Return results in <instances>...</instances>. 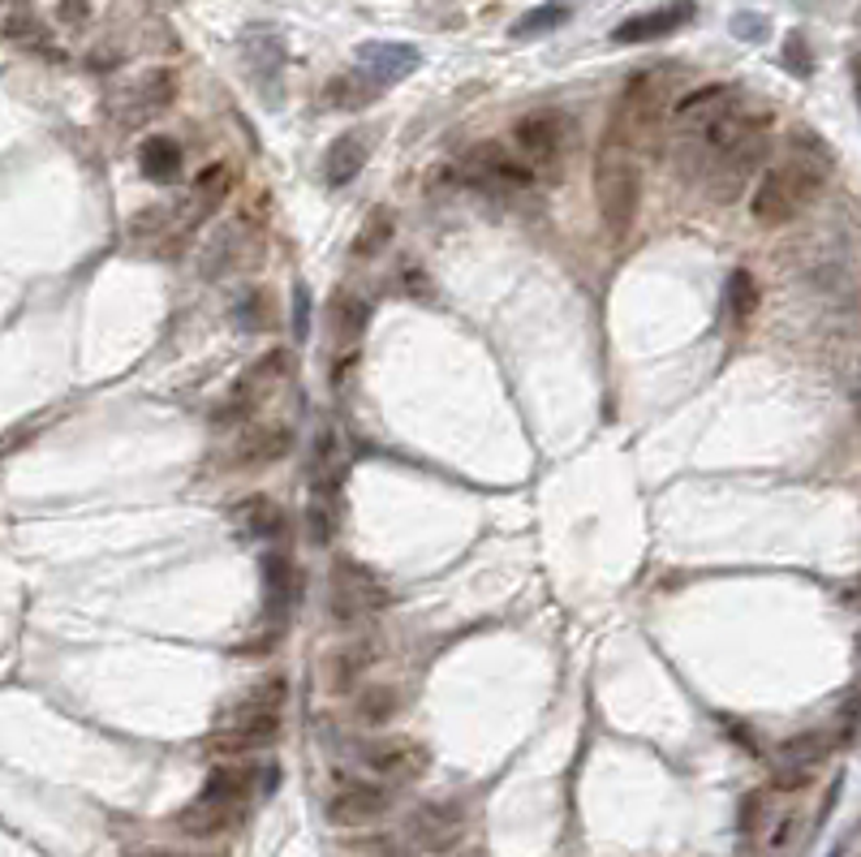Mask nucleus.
Instances as JSON below:
<instances>
[{
  "instance_id": "42",
  "label": "nucleus",
  "mask_w": 861,
  "mask_h": 857,
  "mask_svg": "<svg viewBox=\"0 0 861 857\" xmlns=\"http://www.w3.org/2000/svg\"><path fill=\"white\" fill-rule=\"evenodd\" d=\"M845 600H849V607H858V612H861V582L853 586V591H849V595H845Z\"/></svg>"
},
{
  "instance_id": "16",
  "label": "nucleus",
  "mask_w": 861,
  "mask_h": 857,
  "mask_svg": "<svg viewBox=\"0 0 861 857\" xmlns=\"http://www.w3.org/2000/svg\"><path fill=\"white\" fill-rule=\"evenodd\" d=\"M461 827H465V814H461L456 802H431V806H422L406 823L413 849H449L461 836Z\"/></svg>"
},
{
  "instance_id": "23",
  "label": "nucleus",
  "mask_w": 861,
  "mask_h": 857,
  "mask_svg": "<svg viewBox=\"0 0 861 857\" xmlns=\"http://www.w3.org/2000/svg\"><path fill=\"white\" fill-rule=\"evenodd\" d=\"M393 233H397V211L393 207H375L366 220H362V229L354 233V254L357 263H371V259H379V254L393 246Z\"/></svg>"
},
{
  "instance_id": "5",
  "label": "nucleus",
  "mask_w": 861,
  "mask_h": 857,
  "mask_svg": "<svg viewBox=\"0 0 861 857\" xmlns=\"http://www.w3.org/2000/svg\"><path fill=\"white\" fill-rule=\"evenodd\" d=\"M289 371H294V353L289 350H267L258 362H254L251 371L229 388V397L216 405V422L220 427H229V422H242V418H251L254 409H258V402L276 388V384H285L289 380Z\"/></svg>"
},
{
  "instance_id": "36",
  "label": "nucleus",
  "mask_w": 861,
  "mask_h": 857,
  "mask_svg": "<svg viewBox=\"0 0 861 857\" xmlns=\"http://www.w3.org/2000/svg\"><path fill=\"white\" fill-rule=\"evenodd\" d=\"M60 18L69 26H87L91 22V0H60Z\"/></svg>"
},
{
  "instance_id": "20",
  "label": "nucleus",
  "mask_w": 861,
  "mask_h": 857,
  "mask_svg": "<svg viewBox=\"0 0 861 857\" xmlns=\"http://www.w3.org/2000/svg\"><path fill=\"white\" fill-rule=\"evenodd\" d=\"M366 155H371V143H366V134L362 130H350V134H341L328 155H323V182L332 186V190H341V186H350L357 173H362V164H366Z\"/></svg>"
},
{
  "instance_id": "19",
  "label": "nucleus",
  "mask_w": 861,
  "mask_h": 857,
  "mask_svg": "<svg viewBox=\"0 0 861 857\" xmlns=\"http://www.w3.org/2000/svg\"><path fill=\"white\" fill-rule=\"evenodd\" d=\"M375 656H379V647L375 642H345V647H336L332 656H328V663H323V677H328V690L332 694H345V690H354L357 681L366 677V668L375 663Z\"/></svg>"
},
{
  "instance_id": "37",
  "label": "nucleus",
  "mask_w": 861,
  "mask_h": 857,
  "mask_svg": "<svg viewBox=\"0 0 861 857\" xmlns=\"http://www.w3.org/2000/svg\"><path fill=\"white\" fill-rule=\"evenodd\" d=\"M784 61H788V69L797 65V74H810V56H806V40H802V35H793V40L784 44Z\"/></svg>"
},
{
  "instance_id": "39",
  "label": "nucleus",
  "mask_w": 861,
  "mask_h": 857,
  "mask_svg": "<svg viewBox=\"0 0 861 857\" xmlns=\"http://www.w3.org/2000/svg\"><path fill=\"white\" fill-rule=\"evenodd\" d=\"M737 35H741V40H762V35H766V22L746 13V18H737Z\"/></svg>"
},
{
  "instance_id": "43",
  "label": "nucleus",
  "mask_w": 861,
  "mask_h": 857,
  "mask_svg": "<svg viewBox=\"0 0 861 857\" xmlns=\"http://www.w3.org/2000/svg\"><path fill=\"white\" fill-rule=\"evenodd\" d=\"M831 857H840V849H836V854H831Z\"/></svg>"
},
{
  "instance_id": "1",
  "label": "nucleus",
  "mask_w": 861,
  "mask_h": 857,
  "mask_svg": "<svg viewBox=\"0 0 861 857\" xmlns=\"http://www.w3.org/2000/svg\"><path fill=\"white\" fill-rule=\"evenodd\" d=\"M831 173V155L814 143V152H793L788 160H775L762 168V177L750 190V216L762 229H784L802 211H810Z\"/></svg>"
},
{
  "instance_id": "29",
  "label": "nucleus",
  "mask_w": 861,
  "mask_h": 857,
  "mask_svg": "<svg viewBox=\"0 0 861 857\" xmlns=\"http://www.w3.org/2000/svg\"><path fill=\"white\" fill-rule=\"evenodd\" d=\"M4 40L9 44H18V48H40V52H56L52 48V35L44 31V22L35 18V13H26V9H9V18H4Z\"/></svg>"
},
{
  "instance_id": "31",
  "label": "nucleus",
  "mask_w": 861,
  "mask_h": 857,
  "mask_svg": "<svg viewBox=\"0 0 861 857\" xmlns=\"http://www.w3.org/2000/svg\"><path fill=\"white\" fill-rule=\"evenodd\" d=\"M379 91H384V87H375V83L357 69V74H350V78H332V83L323 87V100L332 103V108H362V103L375 100Z\"/></svg>"
},
{
  "instance_id": "9",
  "label": "nucleus",
  "mask_w": 861,
  "mask_h": 857,
  "mask_svg": "<svg viewBox=\"0 0 861 857\" xmlns=\"http://www.w3.org/2000/svg\"><path fill=\"white\" fill-rule=\"evenodd\" d=\"M737 108H741L737 87H728V83H703V87L685 91L681 100L672 103V112H667V125H672L681 139H689V134H703L707 125H715L719 117L737 112Z\"/></svg>"
},
{
  "instance_id": "33",
  "label": "nucleus",
  "mask_w": 861,
  "mask_h": 857,
  "mask_svg": "<svg viewBox=\"0 0 861 857\" xmlns=\"http://www.w3.org/2000/svg\"><path fill=\"white\" fill-rule=\"evenodd\" d=\"M728 310H732V319L737 323H746L754 310H759V281L746 272V267H737L732 276H728Z\"/></svg>"
},
{
  "instance_id": "41",
  "label": "nucleus",
  "mask_w": 861,
  "mask_h": 857,
  "mask_svg": "<svg viewBox=\"0 0 861 857\" xmlns=\"http://www.w3.org/2000/svg\"><path fill=\"white\" fill-rule=\"evenodd\" d=\"M143 857H224V854H186V849H147Z\"/></svg>"
},
{
  "instance_id": "22",
  "label": "nucleus",
  "mask_w": 861,
  "mask_h": 857,
  "mask_svg": "<svg viewBox=\"0 0 861 857\" xmlns=\"http://www.w3.org/2000/svg\"><path fill=\"white\" fill-rule=\"evenodd\" d=\"M298 595V569L285 552H272L263 560V600H267V612L272 616H285L289 604Z\"/></svg>"
},
{
  "instance_id": "24",
  "label": "nucleus",
  "mask_w": 861,
  "mask_h": 857,
  "mask_svg": "<svg viewBox=\"0 0 861 857\" xmlns=\"http://www.w3.org/2000/svg\"><path fill=\"white\" fill-rule=\"evenodd\" d=\"M139 168L152 177L155 186H164V182H173V177L181 173V147H177L168 134H152V139H143V147H139Z\"/></svg>"
},
{
  "instance_id": "38",
  "label": "nucleus",
  "mask_w": 861,
  "mask_h": 857,
  "mask_svg": "<svg viewBox=\"0 0 861 857\" xmlns=\"http://www.w3.org/2000/svg\"><path fill=\"white\" fill-rule=\"evenodd\" d=\"M762 806H766L762 793H750V798L741 802V832H754V818L762 823Z\"/></svg>"
},
{
  "instance_id": "40",
  "label": "nucleus",
  "mask_w": 861,
  "mask_h": 857,
  "mask_svg": "<svg viewBox=\"0 0 861 857\" xmlns=\"http://www.w3.org/2000/svg\"><path fill=\"white\" fill-rule=\"evenodd\" d=\"M294 323H298V337H306V289H298L294 298Z\"/></svg>"
},
{
  "instance_id": "8",
  "label": "nucleus",
  "mask_w": 861,
  "mask_h": 857,
  "mask_svg": "<svg viewBox=\"0 0 861 857\" xmlns=\"http://www.w3.org/2000/svg\"><path fill=\"white\" fill-rule=\"evenodd\" d=\"M285 737V719L280 711H258V715H238V719H224L211 737L203 741L207 755L216 758H246L258 755L267 746H276Z\"/></svg>"
},
{
  "instance_id": "32",
  "label": "nucleus",
  "mask_w": 861,
  "mask_h": 857,
  "mask_svg": "<svg viewBox=\"0 0 861 857\" xmlns=\"http://www.w3.org/2000/svg\"><path fill=\"white\" fill-rule=\"evenodd\" d=\"M242 48H246V61H251L254 74H263V83H267L272 74L280 78V40H276L272 31H258V26H254Z\"/></svg>"
},
{
  "instance_id": "12",
  "label": "nucleus",
  "mask_w": 861,
  "mask_h": 857,
  "mask_svg": "<svg viewBox=\"0 0 861 857\" xmlns=\"http://www.w3.org/2000/svg\"><path fill=\"white\" fill-rule=\"evenodd\" d=\"M362 762L379 780H418L431 767V750L422 741H413V737H384V741L362 750Z\"/></svg>"
},
{
  "instance_id": "7",
  "label": "nucleus",
  "mask_w": 861,
  "mask_h": 857,
  "mask_svg": "<svg viewBox=\"0 0 861 857\" xmlns=\"http://www.w3.org/2000/svg\"><path fill=\"white\" fill-rule=\"evenodd\" d=\"M564 143H569V125H564V117L552 112V108L526 112V117H517V125H512V147H517V155H521L534 173H552V168H560Z\"/></svg>"
},
{
  "instance_id": "15",
  "label": "nucleus",
  "mask_w": 861,
  "mask_h": 857,
  "mask_svg": "<svg viewBox=\"0 0 861 857\" xmlns=\"http://www.w3.org/2000/svg\"><path fill=\"white\" fill-rule=\"evenodd\" d=\"M242 814L246 806H233V802H216V798H195L186 810H177V818H173V827L181 832V836H190V840H216V836H224V832H233L238 823H242Z\"/></svg>"
},
{
  "instance_id": "3",
  "label": "nucleus",
  "mask_w": 861,
  "mask_h": 857,
  "mask_svg": "<svg viewBox=\"0 0 861 857\" xmlns=\"http://www.w3.org/2000/svg\"><path fill=\"white\" fill-rule=\"evenodd\" d=\"M388 604H393V595L384 591V582L366 564H357V560H336L332 564V573H328V612H332L336 625H357V620L384 612Z\"/></svg>"
},
{
  "instance_id": "10",
  "label": "nucleus",
  "mask_w": 861,
  "mask_h": 857,
  "mask_svg": "<svg viewBox=\"0 0 861 857\" xmlns=\"http://www.w3.org/2000/svg\"><path fill=\"white\" fill-rule=\"evenodd\" d=\"M233 195V168L220 160V164H207L203 173L190 182V190H186V199L177 207V229L181 233H190L195 224H203L207 216H216L224 202Z\"/></svg>"
},
{
  "instance_id": "11",
  "label": "nucleus",
  "mask_w": 861,
  "mask_h": 857,
  "mask_svg": "<svg viewBox=\"0 0 861 857\" xmlns=\"http://www.w3.org/2000/svg\"><path fill=\"white\" fill-rule=\"evenodd\" d=\"M393 810V793L384 784H366V780H350L328 798V823L336 827H366L375 818H384Z\"/></svg>"
},
{
  "instance_id": "14",
  "label": "nucleus",
  "mask_w": 861,
  "mask_h": 857,
  "mask_svg": "<svg viewBox=\"0 0 861 857\" xmlns=\"http://www.w3.org/2000/svg\"><path fill=\"white\" fill-rule=\"evenodd\" d=\"M685 22H694V0H672V4H659V9L625 18L611 31V44H655L663 35H676Z\"/></svg>"
},
{
  "instance_id": "25",
  "label": "nucleus",
  "mask_w": 861,
  "mask_h": 857,
  "mask_svg": "<svg viewBox=\"0 0 861 857\" xmlns=\"http://www.w3.org/2000/svg\"><path fill=\"white\" fill-rule=\"evenodd\" d=\"M827 755H831V733H802V737H788V741L775 750V767L818 771Z\"/></svg>"
},
{
  "instance_id": "18",
  "label": "nucleus",
  "mask_w": 861,
  "mask_h": 857,
  "mask_svg": "<svg viewBox=\"0 0 861 857\" xmlns=\"http://www.w3.org/2000/svg\"><path fill=\"white\" fill-rule=\"evenodd\" d=\"M173 100H177V74H173V69H147V74L125 91V117H130V121H143V117L164 112Z\"/></svg>"
},
{
  "instance_id": "2",
  "label": "nucleus",
  "mask_w": 861,
  "mask_h": 857,
  "mask_svg": "<svg viewBox=\"0 0 861 857\" xmlns=\"http://www.w3.org/2000/svg\"><path fill=\"white\" fill-rule=\"evenodd\" d=\"M595 202H599V220L611 238H625L638 224L642 211V164L633 147L604 139V147L595 155Z\"/></svg>"
},
{
  "instance_id": "13",
  "label": "nucleus",
  "mask_w": 861,
  "mask_h": 857,
  "mask_svg": "<svg viewBox=\"0 0 861 857\" xmlns=\"http://www.w3.org/2000/svg\"><path fill=\"white\" fill-rule=\"evenodd\" d=\"M294 453V431L285 422H267V427H246L238 431L233 449H229V465L233 470H263L276 465Z\"/></svg>"
},
{
  "instance_id": "26",
  "label": "nucleus",
  "mask_w": 861,
  "mask_h": 857,
  "mask_svg": "<svg viewBox=\"0 0 861 857\" xmlns=\"http://www.w3.org/2000/svg\"><path fill=\"white\" fill-rule=\"evenodd\" d=\"M254 793V771L242 767V762H229V767H216L207 776L203 798H216V802H233V806H246V798Z\"/></svg>"
},
{
  "instance_id": "6",
  "label": "nucleus",
  "mask_w": 861,
  "mask_h": 857,
  "mask_svg": "<svg viewBox=\"0 0 861 857\" xmlns=\"http://www.w3.org/2000/svg\"><path fill=\"white\" fill-rule=\"evenodd\" d=\"M659 112H663V83H659L655 74L629 78V87L620 91V103L611 112L608 139L611 143H625V147H638L655 130Z\"/></svg>"
},
{
  "instance_id": "28",
  "label": "nucleus",
  "mask_w": 861,
  "mask_h": 857,
  "mask_svg": "<svg viewBox=\"0 0 861 857\" xmlns=\"http://www.w3.org/2000/svg\"><path fill=\"white\" fill-rule=\"evenodd\" d=\"M397 711H401V699H397L393 685H371V690L357 694V703H354L357 724H366V728H384Z\"/></svg>"
},
{
  "instance_id": "35",
  "label": "nucleus",
  "mask_w": 861,
  "mask_h": 857,
  "mask_svg": "<svg viewBox=\"0 0 861 857\" xmlns=\"http://www.w3.org/2000/svg\"><path fill=\"white\" fill-rule=\"evenodd\" d=\"M797 836H802V814H797V810L775 814V823H771L766 836H762V849H766V854H784V849H793Z\"/></svg>"
},
{
  "instance_id": "44",
  "label": "nucleus",
  "mask_w": 861,
  "mask_h": 857,
  "mask_svg": "<svg viewBox=\"0 0 861 857\" xmlns=\"http://www.w3.org/2000/svg\"><path fill=\"white\" fill-rule=\"evenodd\" d=\"M858 409H861V402H858Z\"/></svg>"
},
{
  "instance_id": "27",
  "label": "nucleus",
  "mask_w": 861,
  "mask_h": 857,
  "mask_svg": "<svg viewBox=\"0 0 861 857\" xmlns=\"http://www.w3.org/2000/svg\"><path fill=\"white\" fill-rule=\"evenodd\" d=\"M233 517H238L242 535H251V539H276V535H280V526H285V513L272 505L267 496H251V501H242V508H238Z\"/></svg>"
},
{
  "instance_id": "30",
  "label": "nucleus",
  "mask_w": 861,
  "mask_h": 857,
  "mask_svg": "<svg viewBox=\"0 0 861 857\" xmlns=\"http://www.w3.org/2000/svg\"><path fill=\"white\" fill-rule=\"evenodd\" d=\"M285 699H289V681H285L280 672H276V677H263L258 685H251V694L229 711V719H238V715H258V711H280Z\"/></svg>"
},
{
  "instance_id": "21",
  "label": "nucleus",
  "mask_w": 861,
  "mask_h": 857,
  "mask_svg": "<svg viewBox=\"0 0 861 857\" xmlns=\"http://www.w3.org/2000/svg\"><path fill=\"white\" fill-rule=\"evenodd\" d=\"M366 328H371V306H366V298H357L354 289L332 294V303H328V332L341 345H354V341H362Z\"/></svg>"
},
{
  "instance_id": "34",
  "label": "nucleus",
  "mask_w": 861,
  "mask_h": 857,
  "mask_svg": "<svg viewBox=\"0 0 861 857\" xmlns=\"http://www.w3.org/2000/svg\"><path fill=\"white\" fill-rule=\"evenodd\" d=\"M560 22H569V4H539V9H530V13L512 26V40H534V35H543V31H556Z\"/></svg>"
},
{
  "instance_id": "17",
  "label": "nucleus",
  "mask_w": 861,
  "mask_h": 857,
  "mask_svg": "<svg viewBox=\"0 0 861 857\" xmlns=\"http://www.w3.org/2000/svg\"><path fill=\"white\" fill-rule=\"evenodd\" d=\"M357 69H362L375 87L401 83L406 74L418 69V48H409V44H362V48H357Z\"/></svg>"
},
{
  "instance_id": "4",
  "label": "nucleus",
  "mask_w": 861,
  "mask_h": 857,
  "mask_svg": "<svg viewBox=\"0 0 861 857\" xmlns=\"http://www.w3.org/2000/svg\"><path fill=\"white\" fill-rule=\"evenodd\" d=\"M461 177L478 190H492V195H526V190H534L539 173L517 152H508L505 143H478L461 160Z\"/></svg>"
}]
</instances>
